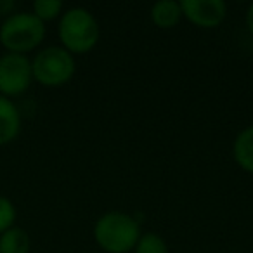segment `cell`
I'll return each instance as SVG.
<instances>
[{
  "mask_svg": "<svg viewBox=\"0 0 253 253\" xmlns=\"http://www.w3.org/2000/svg\"><path fill=\"white\" fill-rule=\"evenodd\" d=\"M64 4L61 0H35L32 5V12L42 23H49L61 18Z\"/></svg>",
  "mask_w": 253,
  "mask_h": 253,
  "instance_id": "8fae6325",
  "label": "cell"
},
{
  "mask_svg": "<svg viewBox=\"0 0 253 253\" xmlns=\"http://www.w3.org/2000/svg\"><path fill=\"white\" fill-rule=\"evenodd\" d=\"M33 82L32 59L23 54L4 52L0 56V95L7 99L25 94Z\"/></svg>",
  "mask_w": 253,
  "mask_h": 253,
  "instance_id": "5b68a950",
  "label": "cell"
},
{
  "mask_svg": "<svg viewBox=\"0 0 253 253\" xmlns=\"http://www.w3.org/2000/svg\"><path fill=\"white\" fill-rule=\"evenodd\" d=\"M232 158L241 170L253 173V123L239 130L234 137Z\"/></svg>",
  "mask_w": 253,
  "mask_h": 253,
  "instance_id": "9c48e42d",
  "label": "cell"
},
{
  "mask_svg": "<svg viewBox=\"0 0 253 253\" xmlns=\"http://www.w3.org/2000/svg\"><path fill=\"white\" fill-rule=\"evenodd\" d=\"M134 253H170L167 241L158 232H142L137 245L134 248Z\"/></svg>",
  "mask_w": 253,
  "mask_h": 253,
  "instance_id": "7c38bea8",
  "label": "cell"
},
{
  "mask_svg": "<svg viewBox=\"0 0 253 253\" xmlns=\"http://www.w3.org/2000/svg\"><path fill=\"white\" fill-rule=\"evenodd\" d=\"M77 71L75 56L61 45H50L39 50L32 59L33 80L47 88L66 85Z\"/></svg>",
  "mask_w": 253,
  "mask_h": 253,
  "instance_id": "277c9868",
  "label": "cell"
},
{
  "mask_svg": "<svg viewBox=\"0 0 253 253\" xmlns=\"http://www.w3.org/2000/svg\"><path fill=\"white\" fill-rule=\"evenodd\" d=\"M21 111L12 99L0 95V146L14 142L21 134Z\"/></svg>",
  "mask_w": 253,
  "mask_h": 253,
  "instance_id": "52a82bcc",
  "label": "cell"
},
{
  "mask_svg": "<svg viewBox=\"0 0 253 253\" xmlns=\"http://www.w3.org/2000/svg\"><path fill=\"white\" fill-rule=\"evenodd\" d=\"M16 218H18L16 205L12 203L7 196H2V194H0V234H4L5 231L14 227Z\"/></svg>",
  "mask_w": 253,
  "mask_h": 253,
  "instance_id": "4fadbf2b",
  "label": "cell"
},
{
  "mask_svg": "<svg viewBox=\"0 0 253 253\" xmlns=\"http://www.w3.org/2000/svg\"><path fill=\"white\" fill-rule=\"evenodd\" d=\"M32 239L23 227H11L0 234V253H30Z\"/></svg>",
  "mask_w": 253,
  "mask_h": 253,
  "instance_id": "30bf717a",
  "label": "cell"
},
{
  "mask_svg": "<svg viewBox=\"0 0 253 253\" xmlns=\"http://www.w3.org/2000/svg\"><path fill=\"white\" fill-rule=\"evenodd\" d=\"M149 16L155 26L162 30H170L175 28L182 19V7L177 0H160L151 5Z\"/></svg>",
  "mask_w": 253,
  "mask_h": 253,
  "instance_id": "ba28073f",
  "label": "cell"
},
{
  "mask_svg": "<svg viewBox=\"0 0 253 253\" xmlns=\"http://www.w3.org/2000/svg\"><path fill=\"white\" fill-rule=\"evenodd\" d=\"M16 12V2L14 0H0V18L7 19Z\"/></svg>",
  "mask_w": 253,
  "mask_h": 253,
  "instance_id": "5bb4252c",
  "label": "cell"
},
{
  "mask_svg": "<svg viewBox=\"0 0 253 253\" xmlns=\"http://www.w3.org/2000/svg\"><path fill=\"white\" fill-rule=\"evenodd\" d=\"M61 47L70 54H87L101 39V26L95 16L85 7H71L64 11L57 25Z\"/></svg>",
  "mask_w": 253,
  "mask_h": 253,
  "instance_id": "7a4b0ae2",
  "label": "cell"
},
{
  "mask_svg": "<svg viewBox=\"0 0 253 253\" xmlns=\"http://www.w3.org/2000/svg\"><path fill=\"white\" fill-rule=\"evenodd\" d=\"M182 18L198 28H217L227 18V4L224 0H180Z\"/></svg>",
  "mask_w": 253,
  "mask_h": 253,
  "instance_id": "8992f818",
  "label": "cell"
},
{
  "mask_svg": "<svg viewBox=\"0 0 253 253\" xmlns=\"http://www.w3.org/2000/svg\"><path fill=\"white\" fill-rule=\"evenodd\" d=\"M45 33V23L40 21L32 11H16L0 25V45L5 52L26 56L42 45Z\"/></svg>",
  "mask_w": 253,
  "mask_h": 253,
  "instance_id": "3957f363",
  "label": "cell"
},
{
  "mask_svg": "<svg viewBox=\"0 0 253 253\" xmlns=\"http://www.w3.org/2000/svg\"><path fill=\"white\" fill-rule=\"evenodd\" d=\"M141 234L139 220L125 211H106L94 224V239L106 253L134 252Z\"/></svg>",
  "mask_w": 253,
  "mask_h": 253,
  "instance_id": "6da1fadb",
  "label": "cell"
},
{
  "mask_svg": "<svg viewBox=\"0 0 253 253\" xmlns=\"http://www.w3.org/2000/svg\"><path fill=\"white\" fill-rule=\"evenodd\" d=\"M245 21H246V28H248V32L253 35V4H250V7L246 9Z\"/></svg>",
  "mask_w": 253,
  "mask_h": 253,
  "instance_id": "9a60e30c",
  "label": "cell"
}]
</instances>
